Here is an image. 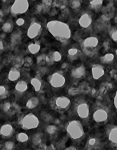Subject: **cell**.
Instances as JSON below:
<instances>
[{"instance_id":"32","label":"cell","mask_w":117,"mask_h":150,"mask_svg":"<svg viewBox=\"0 0 117 150\" xmlns=\"http://www.w3.org/2000/svg\"><path fill=\"white\" fill-rule=\"evenodd\" d=\"M46 131L50 135H54L58 131V128L55 125H49L46 128Z\"/></svg>"},{"instance_id":"11","label":"cell","mask_w":117,"mask_h":150,"mask_svg":"<svg viewBox=\"0 0 117 150\" xmlns=\"http://www.w3.org/2000/svg\"><path fill=\"white\" fill-rule=\"evenodd\" d=\"M15 132V129L10 124H5L0 128V135L4 139L11 138Z\"/></svg>"},{"instance_id":"29","label":"cell","mask_w":117,"mask_h":150,"mask_svg":"<svg viewBox=\"0 0 117 150\" xmlns=\"http://www.w3.org/2000/svg\"><path fill=\"white\" fill-rule=\"evenodd\" d=\"M9 91L6 86H0V99L6 98L9 96Z\"/></svg>"},{"instance_id":"16","label":"cell","mask_w":117,"mask_h":150,"mask_svg":"<svg viewBox=\"0 0 117 150\" xmlns=\"http://www.w3.org/2000/svg\"><path fill=\"white\" fill-rule=\"evenodd\" d=\"M31 85L33 86L35 92L39 93L43 88V83L39 74H37L34 77L31 79Z\"/></svg>"},{"instance_id":"21","label":"cell","mask_w":117,"mask_h":150,"mask_svg":"<svg viewBox=\"0 0 117 150\" xmlns=\"http://www.w3.org/2000/svg\"><path fill=\"white\" fill-rule=\"evenodd\" d=\"M81 52L76 48H71L68 52V57L71 61L76 60L81 56Z\"/></svg>"},{"instance_id":"27","label":"cell","mask_w":117,"mask_h":150,"mask_svg":"<svg viewBox=\"0 0 117 150\" xmlns=\"http://www.w3.org/2000/svg\"><path fill=\"white\" fill-rule=\"evenodd\" d=\"M104 0H91L90 6L92 9L96 11H100L102 8Z\"/></svg>"},{"instance_id":"10","label":"cell","mask_w":117,"mask_h":150,"mask_svg":"<svg viewBox=\"0 0 117 150\" xmlns=\"http://www.w3.org/2000/svg\"><path fill=\"white\" fill-rule=\"evenodd\" d=\"M42 31L41 24L37 21H33L31 23L27 30V35L30 39H34L39 36Z\"/></svg>"},{"instance_id":"9","label":"cell","mask_w":117,"mask_h":150,"mask_svg":"<svg viewBox=\"0 0 117 150\" xmlns=\"http://www.w3.org/2000/svg\"><path fill=\"white\" fill-rule=\"evenodd\" d=\"M106 132L110 145L117 150V126L114 125H109L106 127Z\"/></svg>"},{"instance_id":"3","label":"cell","mask_w":117,"mask_h":150,"mask_svg":"<svg viewBox=\"0 0 117 150\" xmlns=\"http://www.w3.org/2000/svg\"><path fill=\"white\" fill-rule=\"evenodd\" d=\"M99 41L97 37H87L80 41L82 52L89 57H93L98 53L99 50Z\"/></svg>"},{"instance_id":"52","label":"cell","mask_w":117,"mask_h":150,"mask_svg":"<svg viewBox=\"0 0 117 150\" xmlns=\"http://www.w3.org/2000/svg\"><path fill=\"white\" fill-rule=\"evenodd\" d=\"M115 53H116V55H117V49H116V52H115Z\"/></svg>"},{"instance_id":"50","label":"cell","mask_w":117,"mask_h":150,"mask_svg":"<svg viewBox=\"0 0 117 150\" xmlns=\"http://www.w3.org/2000/svg\"><path fill=\"white\" fill-rule=\"evenodd\" d=\"M2 12L0 11V18H1V16H2Z\"/></svg>"},{"instance_id":"17","label":"cell","mask_w":117,"mask_h":150,"mask_svg":"<svg viewBox=\"0 0 117 150\" xmlns=\"http://www.w3.org/2000/svg\"><path fill=\"white\" fill-rule=\"evenodd\" d=\"M92 16L88 13L83 14L79 18V23L83 29H87L92 25Z\"/></svg>"},{"instance_id":"12","label":"cell","mask_w":117,"mask_h":150,"mask_svg":"<svg viewBox=\"0 0 117 150\" xmlns=\"http://www.w3.org/2000/svg\"><path fill=\"white\" fill-rule=\"evenodd\" d=\"M85 74V68L83 64L77 65L73 67L71 71V77L75 79L83 78Z\"/></svg>"},{"instance_id":"54","label":"cell","mask_w":117,"mask_h":150,"mask_svg":"<svg viewBox=\"0 0 117 150\" xmlns=\"http://www.w3.org/2000/svg\"><path fill=\"white\" fill-rule=\"evenodd\" d=\"M0 60H1V56H0Z\"/></svg>"},{"instance_id":"41","label":"cell","mask_w":117,"mask_h":150,"mask_svg":"<svg viewBox=\"0 0 117 150\" xmlns=\"http://www.w3.org/2000/svg\"><path fill=\"white\" fill-rule=\"evenodd\" d=\"M68 64L67 63H66V62H64L63 64H62V65H61V68L62 69H67L68 68Z\"/></svg>"},{"instance_id":"5","label":"cell","mask_w":117,"mask_h":150,"mask_svg":"<svg viewBox=\"0 0 117 150\" xmlns=\"http://www.w3.org/2000/svg\"><path fill=\"white\" fill-rule=\"evenodd\" d=\"M20 127L24 130H30L38 128L39 125V120L34 113H27L23 116L18 120Z\"/></svg>"},{"instance_id":"34","label":"cell","mask_w":117,"mask_h":150,"mask_svg":"<svg viewBox=\"0 0 117 150\" xmlns=\"http://www.w3.org/2000/svg\"><path fill=\"white\" fill-rule=\"evenodd\" d=\"M15 144L13 142H6L3 144L2 150H13L15 149Z\"/></svg>"},{"instance_id":"43","label":"cell","mask_w":117,"mask_h":150,"mask_svg":"<svg viewBox=\"0 0 117 150\" xmlns=\"http://www.w3.org/2000/svg\"><path fill=\"white\" fill-rule=\"evenodd\" d=\"M56 148H55V146L53 144H51L49 146H47V150H56Z\"/></svg>"},{"instance_id":"40","label":"cell","mask_w":117,"mask_h":150,"mask_svg":"<svg viewBox=\"0 0 117 150\" xmlns=\"http://www.w3.org/2000/svg\"><path fill=\"white\" fill-rule=\"evenodd\" d=\"M25 21L23 18H19L16 21V23L18 26H22L25 23Z\"/></svg>"},{"instance_id":"31","label":"cell","mask_w":117,"mask_h":150,"mask_svg":"<svg viewBox=\"0 0 117 150\" xmlns=\"http://www.w3.org/2000/svg\"><path fill=\"white\" fill-rule=\"evenodd\" d=\"M110 37L113 41L117 43V28L113 26L110 28L108 30Z\"/></svg>"},{"instance_id":"47","label":"cell","mask_w":117,"mask_h":150,"mask_svg":"<svg viewBox=\"0 0 117 150\" xmlns=\"http://www.w3.org/2000/svg\"><path fill=\"white\" fill-rule=\"evenodd\" d=\"M96 93V91L94 88H93L92 90V95H94Z\"/></svg>"},{"instance_id":"23","label":"cell","mask_w":117,"mask_h":150,"mask_svg":"<svg viewBox=\"0 0 117 150\" xmlns=\"http://www.w3.org/2000/svg\"><path fill=\"white\" fill-rule=\"evenodd\" d=\"M39 98L37 96L30 97L27 102L26 107L29 109H34L38 106L39 104Z\"/></svg>"},{"instance_id":"2","label":"cell","mask_w":117,"mask_h":150,"mask_svg":"<svg viewBox=\"0 0 117 150\" xmlns=\"http://www.w3.org/2000/svg\"><path fill=\"white\" fill-rule=\"evenodd\" d=\"M65 129L69 137L75 142H80L84 137L83 127L80 121L72 120L69 121L65 125Z\"/></svg>"},{"instance_id":"7","label":"cell","mask_w":117,"mask_h":150,"mask_svg":"<svg viewBox=\"0 0 117 150\" xmlns=\"http://www.w3.org/2000/svg\"><path fill=\"white\" fill-rule=\"evenodd\" d=\"M48 81L52 87L59 89L64 86L66 79L64 75L63 72L58 71L50 75L48 78Z\"/></svg>"},{"instance_id":"19","label":"cell","mask_w":117,"mask_h":150,"mask_svg":"<svg viewBox=\"0 0 117 150\" xmlns=\"http://www.w3.org/2000/svg\"><path fill=\"white\" fill-rule=\"evenodd\" d=\"M110 27V21H106L100 17L96 20L95 23V29L97 31L108 30Z\"/></svg>"},{"instance_id":"39","label":"cell","mask_w":117,"mask_h":150,"mask_svg":"<svg viewBox=\"0 0 117 150\" xmlns=\"http://www.w3.org/2000/svg\"><path fill=\"white\" fill-rule=\"evenodd\" d=\"M81 3V0H73L71 2V7L72 8L76 9L80 7Z\"/></svg>"},{"instance_id":"26","label":"cell","mask_w":117,"mask_h":150,"mask_svg":"<svg viewBox=\"0 0 117 150\" xmlns=\"http://www.w3.org/2000/svg\"><path fill=\"white\" fill-rule=\"evenodd\" d=\"M43 134L41 132H37L33 135L32 141L33 144L34 146H39L42 143Z\"/></svg>"},{"instance_id":"46","label":"cell","mask_w":117,"mask_h":150,"mask_svg":"<svg viewBox=\"0 0 117 150\" xmlns=\"http://www.w3.org/2000/svg\"><path fill=\"white\" fill-rule=\"evenodd\" d=\"M4 49V45L3 42L1 40H0V50H3Z\"/></svg>"},{"instance_id":"30","label":"cell","mask_w":117,"mask_h":150,"mask_svg":"<svg viewBox=\"0 0 117 150\" xmlns=\"http://www.w3.org/2000/svg\"><path fill=\"white\" fill-rule=\"evenodd\" d=\"M16 139L19 142L25 143L29 141V136L25 133H19L16 134Z\"/></svg>"},{"instance_id":"48","label":"cell","mask_w":117,"mask_h":150,"mask_svg":"<svg viewBox=\"0 0 117 150\" xmlns=\"http://www.w3.org/2000/svg\"><path fill=\"white\" fill-rule=\"evenodd\" d=\"M108 87H109V89H112L113 88V85L110 83H108Z\"/></svg>"},{"instance_id":"15","label":"cell","mask_w":117,"mask_h":150,"mask_svg":"<svg viewBox=\"0 0 117 150\" xmlns=\"http://www.w3.org/2000/svg\"><path fill=\"white\" fill-rule=\"evenodd\" d=\"M62 59V56L59 52L53 51L49 52L46 57V63L48 65H52L55 62H59Z\"/></svg>"},{"instance_id":"38","label":"cell","mask_w":117,"mask_h":150,"mask_svg":"<svg viewBox=\"0 0 117 150\" xmlns=\"http://www.w3.org/2000/svg\"><path fill=\"white\" fill-rule=\"evenodd\" d=\"M81 93H88L90 91V88L87 83H82L80 86V88H79Z\"/></svg>"},{"instance_id":"33","label":"cell","mask_w":117,"mask_h":150,"mask_svg":"<svg viewBox=\"0 0 117 150\" xmlns=\"http://www.w3.org/2000/svg\"><path fill=\"white\" fill-rule=\"evenodd\" d=\"M40 117L41 119L46 123H49L52 121V117L50 114L46 112L45 111H42L40 113Z\"/></svg>"},{"instance_id":"18","label":"cell","mask_w":117,"mask_h":150,"mask_svg":"<svg viewBox=\"0 0 117 150\" xmlns=\"http://www.w3.org/2000/svg\"><path fill=\"white\" fill-rule=\"evenodd\" d=\"M92 74L94 79H100L104 74L105 70L103 66L99 64H95L92 68Z\"/></svg>"},{"instance_id":"4","label":"cell","mask_w":117,"mask_h":150,"mask_svg":"<svg viewBox=\"0 0 117 150\" xmlns=\"http://www.w3.org/2000/svg\"><path fill=\"white\" fill-rule=\"evenodd\" d=\"M49 104L53 110L63 113L70 108L71 100L68 97L63 96H55L50 100Z\"/></svg>"},{"instance_id":"51","label":"cell","mask_w":117,"mask_h":150,"mask_svg":"<svg viewBox=\"0 0 117 150\" xmlns=\"http://www.w3.org/2000/svg\"><path fill=\"white\" fill-rule=\"evenodd\" d=\"M115 22H116V23H117V16H116V17H115Z\"/></svg>"},{"instance_id":"53","label":"cell","mask_w":117,"mask_h":150,"mask_svg":"<svg viewBox=\"0 0 117 150\" xmlns=\"http://www.w3.org/2000/svg\"><path fill=\"white\" fill-rule=\"evenodd\" d=\"M2 1H3V2H6V0H2Z\"/></svg>"},{"instance_id":"49","label":"cell","mask_w":117,"mask_h":150,"mask_svg":"<svg viewBox=\"0 0 117 150\" xmlns=\"http://www.w3.org/2000/svg\"><path fill=\"white\" fill-rule=\"evenodd\" d=\"M2 147H3V144H0V150L1 149L2 150Z\"/></svg>"},{"instance_id":"44","label":"cell","mask_w":117,"mask_h":150,"mask_svg":"<svg viewBox=\"0 0 117 150\" xmlns=\"http://www.w3.org/2000/svg\"><path fill=\"white\" fill-rule=\"evenodd\" d=\"M114 104L115 108L117 109V91H116V95L114 99Z\"/></svg>"},{"instance_id":"45","label":"cell","mask_w":117,"mask_h":150,"mask_svg":"<svg viewBox=\"0 0 117 150\" xmlns=\"http://www.w3.org/2000/svg\"><path fill=\"white\" fill-rule=\"evenodd\" d=\"M104 46L106 49L109 48V44L107 41H106V42H104Z\"/></svg>"},{"instance_id":"1","label":"cell","mask_w":117,"mask_h":150,"mask_svg":"<svg viewBox=\"0 0 117 150\" xmlns=\"http://www.w3.org/2000/svg\"><path fill=\"white\" fill-rule=\"evenodd\" d=\"M47 28L52 36L61 42H67L71 38V32L67 23L58 20H53L48 23Z\"/></svg>"},{"instance_id":"35","label":"cell","mask_w":117,"mask_h":150,"mask_svg":"<svg viewBox=\"0 0 117 150\" xmlns=\"http://www.w3.org/2000/svg\"><path fill=\"white\" fill-rule=\"evenodd\" d=\"M46 55L44 54H41L37 57V64L39 66L43 65L46 64Z\"/></svg>"},{"instance_id":"8","label":"cell","mask_w":117,"mask_h":150,"mask_svg":"<svg viewBox=\"0 0 117 150\" xmlns=\"http://www.w3.org/2000/svg\"><path fill=\"white\" fill-rule=\"evenodd\" d=\"M29 2L28 0H15L10 9L13 15H19L25 13L28 10Z\"/></svg>"},{"instance_id":"36","label":"cell","mask_w":117,"mask_h":150,"mask_svg":"<svg viewBox=\"0 0 117 150\" xmlns=\"http://www.w3.org/2000/svg\"><path fill=\"white\" fill-rule=\"evenodd\" d=\"M2 30L5 32H11L13 30V24L10 22H6L2 25Z\"/></svg>"},{"instance_id":"37","label":"cell","mask_w":117,"mask_h":150,"mask_svg":"<svg viewBox=\"0 0 117 150\" xmlns=\"http://www.w3.org/2000/svg\"><path fill=\"white\" fill-rule=\"evenodd\" d=\"M68 92L69 95L71 96H75L81 93L79 88H75V87L69 88L68 91Z\"/></svg>"},{"instance_id":"28","label":"cell","mask_w":117,"mask_h":150,"mask_svg":"<svg viewBox=\"0 0 117 150\" xmlns=\"http://www.w3.org/2000/svg\"><path fill=\"white\" fill-rule=\"evenodd\" d=\"M114 56L112 53H106L105 55L102 56L100 58L102 63L104 64H111L113 62Z\"/></svg>"},{"instance_id":"6","label":"cell","mask_w":117,"mask_h":150,"mask_svg":"<svg viewBox=\"0 0 117 150\" xmlns=\"http://www.w3.org/2000/svg\"><path fill=\"white\" fill-rule=\"evenodd\" d=\"M74 109L77 115L82 120L88 119L89 116V107L85 99L78 98L75 102Z\"/></svg>"},{"instance_id":"42","label":"cell","mask_w":117,"mask_h":150,"mask_svg":"<svg viewBox=\"0 0 117 150\" xmlns=\"http://www.w3.org/2000/svg\"><path fill=\"white\" fill-rule=\"evenodd\" d=\"M77 148H76V146H71L69 147H68L67 148H65L64 150H77Z\"/></svg>"},{"instance_id":"22","label":"cell","mask_w":117,"mask_h":150,"mask_svg":"<svg viewBox=\"0 0 117 150\" xmlns=\"http://www.w3.org/2000/svg\"><path fill=\"white\" fill-rule=\"evenodd\" d=\"M20 77V72L18 67L14 66L9 72L8 78L9 81H16Z\"/></svg>"},{"instance_id":"25","label":"cell","mask_w":117,"mask_h":150,"mask_svg":"<svg viewBox=\"0 0 117 150\" xmlns=\"http://www.w3.org/2000/svg\"><path fill=\"white\" fill-rule=\"evenodd\" d=\"M27 49L30 53L32 54H37L40 50V43L39 41H35L29 45Z\"/></svg>"},{"instance_id":"13","label":"cell","mask_w":117,"mask_h":150,"mask_svg":"<svg viewBox=\"0 0 117 150\" xmlns=\"http://www.w3.org/2000/svg\"><path fill=\"white\" fill-rule=\"evenodd\" d=\"M109 114L108 112L104 108H99L96 110L93 114V118L96 122L104 123L108 120Z\"/></svg>"},{"instance_id":"14","label":"cell","mask_w":117,"mask_h":150,"mask_svg":"<svg viewBox=\"0 0 117 150\" xmlns=\"http://www.w3.org/2000/svg\"><path fill=\"white\" fill-rule=\"evenodd\" d=\"M102 143L96 137H89L87 140L85 146V150H100L101 149Z\"/></svg>"},{"instance_id":"20","label":"cell","mask_w":117,"mask_h":150,"mask_svg":"<svg viewBox=\"0 0 117 150\" xmlns=\"http://www.w3.org/2000/svg\"><path fill=\"white\" fill-rule=\"evenodd\" d=\"M28 89V83L26 81L21 80L17 82L15 86V92L19 95H22Z\"/></svg>"},{"instance_id":"24","label":"cell","mask_w":117,"mask_h":150,"mask_svg":"<svg viewBox=\"0 0 117 150\" xmlns=\"http://www.w3.org/2000/svg\"><path fill=\"white\" fill-rule=\"evenodd\" d=\"M15 105L9 102H6L4 103L2 106V110L3 112L6 114H13L15 112L13 108L17 109V108H15Z\"/></svg>"}]
</instances>
